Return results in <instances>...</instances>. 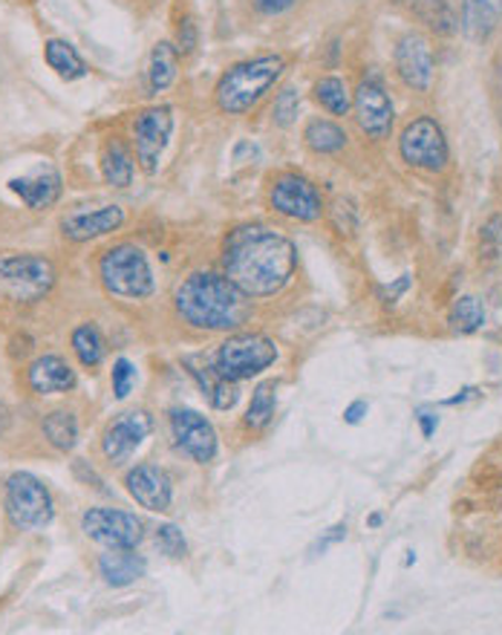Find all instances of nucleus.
Returning <instances> with one entry per match:
<instances>
[{
	"instance_id": "nucleus-21",
	"label": "nucleus",
	"mask_w": 502,
	"mask_h": 635,
	"mask_svg": "<svg viewBox=\"0 0 502 635\" xmlns=\"http://www.w3.org/2000/svg\"><path fill=\"white\" fill-rule=\"evenodd\" d=\"M137 173V153L128 148L124 139L113 136L101 148V177L113 188H128Z\"/></svg>"
},
{
	"instance_id": "nucleus-41",
	"label": "nucleus",
	"mask_w": 502,
	"mask_h": 635,
	"mask_svg": "<svg viewBox=\"0 0 502 635\" xmlns=\"http://www.w3.org/2000/svg\"><path fill=\"white\" fill-rule=\"evenodd\" d=\"M482 240H485V244H494V249L502 244V217H494V220L482 229Z\"/></svg>"
},
{
	"instance_id": "nucleus-3",
	"label": "nucleus",
	"mask_w": 502,
	"mask_h": 635,
	"mask_svg": "<svg viewBox=\"0 0 502 635\" xmlns=\"http://www.w3.org/2000/svg\"><path fill=\"white\" fill-rule=\"evenodd\" d=\"M283 72H287L283 56H258L229 67L214 87L217 108L229 116L251 113L265 99V93L283 79Z\"/></svg>"
},
{
	"instance_id": "nucleus-15",
	"label": "nucleus",
	"mask_w": 502,
	"mask_h": 635,
	"mask_svg": "<svg viewBox=\"0 0 502 635\" xmlns=\"http://www.w3.org/2000/svg\"><path fill=\"white\" fill-rule=\"evenodd\" d=\"M433 70L436 65H433V50L428 38L419 32H408L395 43V72L410 90H419V93L431 90Z\"/></svg>"
},
{
	"instance_id": "nucleus-43",
	"label": "nucleus",
	"mask_w": 502,
	"mask_h": 635,
	"mask_svg": "<svg viewBox=\"0 0 502 635\" xmlns=\"http://www.w3.org/2000/svg\"><path fill=\"white\" fill-rule=\"evenodd\" d=\"M408 286H410V280H408V275H404V278L399 280V284H395L393 289H390V292H388V298H390L388 304H395V298H399V295H402L404 289H408Z\"/></svg>"
},
{
	"instance_id": "nucleus-6",
	"label": "nucleus",
	"mask_w": 502,
	"mask_h": 635,
	"mask_svg": "<svg viewBox=\"0 0 502 635\" xmlns=\"http://www.w3.org/2000/svg\"><path fill=\"white\" fill-rule=\"evenodd\" d=\"M7 517L21 532H41L56 520V500L36 474L14 472L3 486Z\"/></svg>"
},
{
	"instance_id": "nucleus-38",
	"label": "nucleus",
	"mask_w": 502,
	"mask_h": 635,
	"mask_svg": "<svg viewBox=\"0 0 502 635\" xmlns=\"http://www.w3.org/2000/svg\"><path fill=\"white\" fill-rule=\"evenodd\" d=\"M194 47H197V29L194 23L185 21L180 27V47H177V50H180L182 56H188V52H194Z\"/></svg>"
},
{
	"instance_id": "nucleus-36",
	"label": "nucleus",
	"mask_w": 502,
	"mask_h": 635,
	"mask_svg": "<svg viewBox=\"0 0 502 635\" xmlns=\"http://www.w3.org/2000/svg\"><path fill=\"white\" fill-rule=\"evenodd\" d=\"M341 540H347V523H338V526L327 528L321 537H318L312 546H309V557H321L327 555V552L332 549V546H338Z\"/></svg>"
},
{
	"instance_id": "nucleus-31",
	"label": "nucleus",
	"mask_w": 502,
	"mask_h": 635,
	"mask_svg": "<svg viewBox=\"0 0 502 635\" xmlns=\"http://www.w3.org/2000/svg\"><path fill=\"white\" fill-rule=\"evenodd\" d=\"M448 324H451L453 333H462V336L480 333L485 327V307H482V300L474 298V295H462V298L453 300Z\"/></svg>"
},
{
	"instance_id": "nucleus-44",
	"label": "nucleus",
	"mask_w": 502,
	"mask_h": 635,
	"mask_svg": "<svg viewBox=\"0 0 502 635\" xmlns=\"http://www.w3.org/2000/svg\"><path fill=\"white\" fill-rule=\"evenodd\" d=\"M7 425H9V410L3 405H0V434L7 430Z\"/></svg>"
},
{
	"instance_id": "nucleus-39",
	"label": "nucleus",
	"mask_w": 502,
	"mask_h": 635,
	"mask_svg": "<svg viewBox=\"0 0 502 635\" xmlns=\"http://www.w3.org/2000/svg\"><path fill=\"white\" fill-rule=\"evenodd\" d=\"M416 419H419V425H422L424 439H431V436L436 434V428H439V416L433 414L431 407H422V410L416 414Z\"/></svg>"
},
{
	"instance_id": "nucleus-17",
	"label": "nucleus",
	"mask_w": 502,
	"mask_h": 635,
	"mask_svg": "<svg viewBox=\"0 0 502 635\" xmlns=\"http://www.w3.org/2000/svg\"><path fill=\"white\" fill-rule=\"evenodd\" d=\"M124 226V208L122 206H101V208H79V211H70V215L61 220V231H64L67 240L72 244H87V240H96V237L113 235Z\"/></svg>"
},
{
	"instance_id": "nucleus-32",
	"label": "nucleus",
	"mask_w": 502,
	"mask_h": 635,
	"mask_svg": "<svg viewBox=\"0 0 502 635\" xmlns=\"http://www.w3.org/2000/svg\"><path fill=\"white\" fill-rule=\"evenodd\" d=\"M298 113H301V93H298L294 87L280 90L278 99H274V108H272L274 125H280V128H289V125L298 119Z\"/></svg>"
},
{
	"instance_id": "nucleus-35",
	"label": "nucleus",
	"mask_w": 502,
	"mask_h": 635,
	"mask_svg": "<svg viewBox=\"0 0 502 635\" xmlns=\"http://www.w3.org/2000/svg\"><path fill=\"white\" fill-rule=\"evenodd\" d=\"M205 396H209V405L214 410H231L240 401V381H231L223 376Z\"/></svg>"
},
{
	"instance_id": "nucleus-9",
	"label": "nucleus",
	"mask_w": 502,
	"mask_h": 635,
	"mask_svg": "<svg viewBox=\"0 0 502 635\" xmlns=\"http://www.w3.org/2000/svg\"><path fill=\"white\" fill-rule=\"evenodd\" d=\"M269 206L274 215L294 222H318L323 217V197L312 179L303 173H278L269 182Z\"/></svg>"
},
{
	"instance_id": "nucleus-34",
	"label": "nucleus",
	"mask_w": 502,
	"mask_h": 635,
	"mask_svg": "<svg viewBox=\"0 0 502 635\" xmlns=\"http://www.w3.org/2000/svg\"><path fill=\"white\" fill-rule=\"evenodd\" d=\"M157 546H159V552L168 557H185V552H188V543H185V535H182V528L171 526V523L157 528Z\"/></svg>"
},
{
	"instance_id": "nucleus-29",
	"label": "nucleus",
	"mask_w": 502,
	"mask_h": 635,
	"mask_svg": "<svg viewBox=\"0 0 502 635\" xmlns=\"http://www.w3.org/2000/svg\"><path fill=\"white\" fill-rule=\"evenodd\" d=\"M43 56H47V65H50V70H56V76H61L64 81H76V79H84L87 76L84 58L76 52V47H72V43L61 41V38H52V41H47V47H43Z\"/></svg>"
},
{
	"instance_id": "nucleus-27",
	"label": "nucleus",
	"mask_w": 502,
	"mask_h": 635,
	"mask_svg": "<svg viewBox=\"0 0 502 635\" xmlns=\"http://www.w3.org/2000/svg\"><path fill=\"white\" fill-rule=\"evenodd\" d=\"M274 410H278V385L274 381H260L251 393V401L245 407V428L260 434L272 425L274 419Z\"/></svg>"
},
{
	"instance_id": "nucleus-18",
	"label": "nucleus",
	"mask_w": 502,
	"mask_h": 635,
	"mask_svg": "<svg viewBox=\"0 0 502 635\" xmlns=\"http://www.w3.org/2000/svg\"><path fill=\"white\" fill-rule=\"evenodd\" d=\"M61 188H64L61 186V173L50 165H43V168L27 173V177L9 179V191L18 194L23 206L32 208V211H47V208L56 206L58 197H61Z\"/></svg>"
},
{
	"instance_id": "nucleus-25",
	"label": "nucleus",
	"mask_w": 502,
	"mask_h": 635,
	"mask_svg": "<svg viewBox=\"0 0 502 635\" xmlns=\"http://www.w3.org/2000/svg\"><path fill=\"white\" fill-rule=\"evenodd\" d=\"M177 72H180V50L168 41L157 43L151 61H148V85H151L153 93L168 90L177 81Z\"/></svg>"
},
{
	"instance_id": "nucleus-22",
	"label": "nucleus",
	"mask_w": 502,
	"mask_h": 635,
	"mask_svg": "<svg viewBox=\"0 0 502 635\" xmlns=\"http://www.w3.org/2000/svg\"><path fill=\"white\" fill-rule=\"evenodd\" d=\"M502 21V0H462V32L471 41H485Z\"/></svg>"
},
{
	"instance_id": "nucleus-8",
	"label": "nucleus",
	"mask_w": 502,
	"mask_h": 635,
	"mask_svg": "<svg viewBox=\"0 0 502 635\" xmlns=\"http://www.w3.org/2000/svg\"><path fill=\"white\" fill-rule=\"evenodd\" d=\"M399 153H402V159L410 168L428 173L445 171L448 159H451L445 133H442V128L431 116H419V119H413L402 130V136H399Z\"/></svg>"
},
{
	"instance_id": "nucleus-30",
	"label": "nucleus",
	"mask_w": 502,
	"mask_h": 635,
	"mask_svg": "<svg viewBox=\"0 0 502 635\" xmlns=\"http://www.w3.org/2000/svg\"><path fill=\"white\" fill-rule=\"evenodd\" d=\"M312 96H315L318 105L332 116H347L352 110L350 87H347L344 79H338V76H323V79H318L315 87H312Z\"/></svg>"
},
{
	"instance_id": "nucleus-28",
	"label": "nucleus",
	"mask_w": 502,
	"mask_h": 635,
	"mask_svg": "<svg viewBox=\"0 0 502 635\" xmlns=\"http://www.w3.org/2000/svg\"><path fill=\"white\" fill-rule=\"evenodd\" d=\"M303 142L312 153H338L347 148V130L330 119H309L303 128Z\"/></svg>"
},
{
	"instance_id": "nucleus-42",
	"label": "nucleus",
	"mask_w": 502,
	"mask_h": 635,
	"mask_svg": "<svg viewBox=\"0 0 502 635\" xmlns=\"http://www.w3.org/2000/svg\"><path fill=\"white\" fill-rule=\"evenodd\" d=\"M476 396H480V390H476V387H465V390H460V396L448 399L445 405H465L468 399H476Z\"/></svg>"
},
{
	"instance_id": "nucleus-4",
	"label": "nucleus",
	"mask_w": 502,
	"mask_h": 635,
	"mask_svg": "<svg viewBox=\"0 0 502 635\" xmlns=\"http://www.w3.org/2000/svg\"><path fill=\"white\" fill-rule=\"evenodd\" d=\"M99 278L113 298L144 300L157 292L151 260L137 244L110 246L99 260Z\"/></svg>"
},
{
	"instance_id": "nucleus-12",
	"label": "nucleus",
	"mask_w": 502,
	"mask_h": 635,
	"mask_svg": "<svg viewBox=\"0 0 502 635\" xmlns=\"http://www.w3.org/2000/svg\"><path fill=\"white\" fill-rule=\"evenodd\" d=\"M168 421H171L173 445H177L188 459H194L197 465L214 463L217 450H220V439H217L214 425H211L200 410L173 407Z\"/></svg>"
},
{
	"instance_id": "nucleus-1",
	"label": "nucleus",
	"mask_w": 502,
	"mask_h": 635,
	"mask_svg": "<svg viewBox=\"0 0 502 635\" xmlns=\"http://www.w3.org/2000/svg\"><path fill=\"white\" fill-rule=\"evenodd\" d=\"M223 275L245 298H274L294 280L298 246L283 231L245 222L231 229L223 244Z\"/></svg>"
},
{
	"instance_id": "nucleus-7",
	"label": "nucleus",
	"mask_w": 502,
	"mask_h": 635,
	"mask_svg": "<svg viewBox=\"0 0 502 635\" xmlns=\"http://www.w3.org/2000/svg\"><path fill=\"white\" fill-rule=\"evenodd\" d=\"M58 271L50 257L29 251H3L0 255V284L21 304H36L56 286Z\"/></svg>"
},
{
	"instance_id": "nucleus-5",
	"label": "nucleus",
	"mask_w": 502,
	"mask_h": 635,
	"mask_svg": "<svg viewBox=\"0 0 502 635\" xmlns=\"http://www.w3.org/2000/svg\"><path fill=\"white\" fill-rule=\"evenodd\" d=\"M280 350L274 338L263 336V333H231L211 358L220 376L231 381H245L260 376L263 370L278 361Z\"/></svg>"
},
{
	"instance_id": "nucleus-19",
	"label": "nucleus",
	"mask_w": 502,
	"mask_h": 635,
	"mask_svg": "<svg viewBox=\"0 0 502 635\" xmlns=\"http://www.w3.org/2000/svg\"><path fill=\"white\" fill-rule=\"evenodd\" d=\"M27 385L36 396H56V393H70L76 387V370L67 365V358L47 353L36 358L27 370Z\"/></svg>"
},
{
	"instance_id": "nucleus-13",
	"label": "nucleus",
	"mask_w": 502,
	"mask_h": 635,
	"mask_svg": "<svg viewBox=\"0 0 502 635\" xmlns=\"http://www.w3.org/2000/svg\"><path fill=\"white\" fill-rule=\"evenodd\" d=\"M153 419L144 410H124V414H116L113 419L104 425L101 430V454L110 465H124L133 454L139 450V445L151 436Z\"/></svg>"
},
{
	"instance_id": "nucleus-16",
	"label": "nucleus",
	"mask_w": 502,
	"mask_h": 635,
	"mask_svg": "<svg viewBox=\"0 0 502 635\" xmlns=\"http://www.w3.org/2000/svg\"><path fill=\"white\" fill-rule=\"evenodd\" d=\"M124 488L133 500L139 503L142 508L148 512H168L173 503V479L165 468H159V465L151 463H142L137 468H130L124 474Z\"/></svg>"
},
{
	"instance_id": "nucleus-14",
	"label": "nucleus",
	"mask_w": 502,
	"mask_h": 635,
	"mask_svg": "<svg viewBox=\"0 0 502 635\" xmlns=\"http://www.w3.org/2000/svg\"><path fill=\"white\" fill-rule=\"evenodd\" d=\"M352 110H355V122H359L361 133L375 139V142L388 139L395 122V110L388 90H384L379 81L375 79L361 81L359 90L352 93Z\"/></svg>"
},
{
	"instance_id": "nucleus-40",
	"label": "nucleus",
	"mask_w": 502,
	"mask_h": 635,
	"mask_svg": "<svg viewBox=\"0 0 502 635\" xmlns=\"http://www.w3.org/2000/svg\"><path fill=\"white\" fill-rule=\"evenodd\" d=\"M367 414H370V405H367L364 399L352 401V405L344 410V421H347V425H359V421L364 419Z\"/></svg>"
},
{
	"instance_id": "nucleus-20",
	"label": "nucleus",
	"mask_w": 502,
	"mask_h": 635,
	"mask_svg": "<svg viewBox=\"0 0 502 635\" xmlns=\"http://www.w3.org/2000/svg\"><path fill=\"white\" fill-rule=\"evenodd\" d=\"M148 560L133 549H108L99 557V575L108 586H130L144 578Z\"/></svg>"
},
{
	"instance_id": "nucleus-11",
	"label": "nucleus",
	"mask_w": 502,
	"mask_h": 635,
	"mask_svg": "<svg viewBox=\"0 0 502 635\" xmlns=\"http://www.w3.org/2000/svg\"><path fill=\"white\" fill-rule=\"evenodd\" d=\"M173 133V110L168 105H157L137 116L133 122V148H137V162L148 177L159 171L162 153Z\"/></svg>"
},
{
	"instance_id": "nucleus-10",
	"label": "nucleus",
	"mask_w": 502,
	"mask_h": 635,
	"mask_svg": "<svg viewBox=\"0 0 502 635\" xmlns=\"http://www.w3.org/2000/svg\"><path fill=\"white\" fill-rule=\"evenodd\" d=\"M81 532L104 549H137L144 537V520L122 508H87Z\"/></svg>"
},
{
	"instance_id": "nucleus-23",
	"label": "nucleus",
	"mask_w": 502,
	"mask_h": 635,
	"mask_svg": "<svg viewBox=\"0 0 502 635\" xmlns=\"http://www.w3.org/2000/svg\"><path fill=\"white\" fill-rule=\"evenodd\" d=\"M404 9H408L419 23L436 32V36H451L453 29L460 27L453 9L448 7L445 0H399Z\"/></svg>"
},
{
	"instance_id": "nucleus-24",
	"label": "nucleus",
	"mask_w": 502,
	"mask_h": 635,
	"mask_svg": "<svg viewBox=\"0 0 502 635\" xmlns=\"http://www.w3.org/2000/svg\"><path fill=\"white\" fill-rule=\"evenodd\" d=\"M72 353L81 361V367L87 370H96L101 367V361L108 358V338L101 336V329L96 324H81V327L72 329Z\"/></svg>"
},
{
	"instance_id": "nucleus-37",
	"label": "nucleus",
	"mask_w": 502,
	"mask_h": 635,
	"mask_svg": "<svg viewBox=\"0 0 502 635\" xmlns=\"http://www.w3.org/2000/svg\"><path fill=\"white\" fill-rule=\"evenodd\" d=\"M254 7H258V12L274 18V14H283L287 9H292L294 0H254Z\"/></svg>"
},
{
	"instance_id": "nucleus-2",
	"label": "nucleus",
	"mask_w": 502,
	"mask_h": 635,
	"mask_svg": "<svg viewBox=\"0 0 502 635\" xmlns=\"http://www.w3.org/2000/svg\"><path fill=\"white\" fill-rule=\"evenodd\" d=\"M173 312L200 333H238L251 318V298L223 271H191L173 292Z\"/></svg>"
},
{
	"instance_id": "nucleus-26",
	"label": "nucleus",
	"mask_w": 502,
	"mask_h": 635,
	"mask_svg": "<svg viewBox=\"0 0 502 635\" xmlns=\"http://www.w3.org/2000/svg\"><path fill=\"white\" fill-rule=\"evenodd\" d=\"M41 434L52 448L67 454V450H72L76 443H79V419H76L70 410H50V414L41 419Z\"/></svg>"
},
{
	"instance_id": "nucleus-33",
	"label": "nucleus",
	"mask_w": 502,
	"mask_h": 635,
	"mask_svg": "<svg viewBox=\"0 0 502 635\" xmlns=\"http://www.w3.org/2000/svg\"><path fill=\"white\" fill-rule=\"evenodd\" d=\"M110 385H113L116 399H128L133 385H137V367L130 358H116L113 373H110Z\"/></svg>"
}]
</instances>
